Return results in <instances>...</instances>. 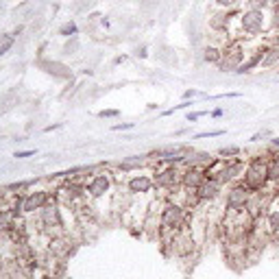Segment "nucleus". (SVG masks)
<instances>
[{"mask_svg": "<svg viewBox=\"0 0 279 279\" xmlns=\"http://www.w3.org/2000/svg\"><path fill=\"white\" fill-rule=\"evenodd\" d=\"M270 31L268 11L257 9H240L234 13L229 26V39H257Z\"/></svg>", "mask_w": 279, "mask_h": 279, "instance_id": "nucleus-1", "label": "nucleus"}, {"mask_svg": "<svg viewBox=\"0 0 279 279\" xmlns=\"http://www.w3.org/2000/svg\"><path fill=\"white\" fill-rule=\"evenodd\" d=\"M188 225V210L183 205H179L175 201H168L159 212V231H162L166 244L170 242V238L177 234V231L185 229Z\"/></svg>", "mask_w": 279, "mask_h": 279, "instance_id": "nucleus-2", "label": "nucleus"}, {"mask_svg": "<svg viewBox=\"0 0 279 279\" xmlns=\"http://www.w3.org/2000/svg\"><path fill=\"white\" fill-rule=\"evenodd\" d=\"M242 183L247 185L251 192H260L268 185V175H266V157L255 155L244 168Z\"/></svg>", "mask_w": 279, "mask_h": 279, "instance_id": "nucleus-3", "label": "nucleus"}, {"mask_svg": "<svg viewBox=\"0 0 279 279\" xmlns=\"http://www.w3.org/2000/svg\"><path fill=\"white\" fill-rule=\"evenodd\" d=\"M244 57H247L244 44L240 39H229L223 48V59H221V63H218V68L223 72H236L244 63Z\"/></svg>", "mask_w": 279, "mask_h": 279, "instance_id": "nucleus-4", "label": "nucleus"}, {"mask_svg": "<svg viewBox=\"0 0 279 279\" xmlns=\"http://www.w3.org/2000/svg\"><path fill=\"white\" fill-rule=\"evenodd\" d=\"M251 194H253V192H251L242 181L231 183L229 190H227V196H225V210L227 212H244L249 205Z\"/></svg>", "mask_w": 279, "mask_h": 279, "instance_id": "nucleus-5", "label": "nucleus"}, {"mask_svg": "<svg viewBox=\"0 0 279 279\" xmlns=\"http://www.w3.org/2000/svg\"><path fill=\"white\" fill-rule=\"evenodd\" d=\"M181 177L183 170L179 166H166V168L157 170L153 175V181H155V188L159 190H177L181 188Z\"/></svg>", "mask_w": 279, "mask_h": 279, "instance_id": "nucleus-6", "label": "nucleus"}, {"mask_svg": "<svg viewBox=\"0 0 279 279\" xmlns=\"http://www.w3.org/2000/svg\"><path fill=\"white\" fill-rule=\"evenodd\" d=\"M50 190H35V192H26V194L20 198V212L24 214H35L44 207L46 203L50 201Z\"/></svg>", "mask_w": 279, "mask_h": 279, "instance_id": "nucleus-7", "label": "nucleus"}, {"mask_svg": "<svg viewBox=\"0 0 279 279\" xmlns=\"http://www.w3.org/2000/svg\"><path fill=\"white\" fill-rule=\"evenodd\" d=\"M111 190V175L109 172H96L92 175V179L85 185V192H88L90 198H101Z\"/></svg>", "mask_w": 279, "mask_h": 279, "instance_id": "nucleus-8", "label": "nucleus"}, {"mask_svg": "<svg viewBox=\"0 0 279 279\" xmlns=\"http://www.w3.org/2000/svg\"><path fill=\"white\" fill-rule=\"evenodd\" d=\"M223 192V183L214 177H205V181L196 188V194L201 198V203H210V201H216Z\"/></svg>", "mask_w": 279, "mask_h": 279, "instance_id": "nucleus-9", "label": "nucleus"}, {"mask_svg": "<svg viewBox=\"0 0 279 279\" xmlns=\"http://www.w3.org/2000/svg\"><path fill=\"white\" fill-rule=\"evenodd\" d=\"M231 20H234V13H229V11H225V9H216L210 16L207 24H210V29L214 31L216 35H223V33H227V35H229Z\"/></svg>", "mask_w": 279, "mask_h": 279, "instance_id": "nucleus-10", "label": "nucleus"}, {"mask_svg": "<svg viewBox=\"0 0 279 279\" xmlns=\"http://www.w3.org/2000/svg\"><path fill=\"white\" fill-rule=\"evenodd\" d=\"M205 181V168L203 166H185L183 177H181V188L196 190Z\"/></svg>", "mask_w": 279, "mask_h": 279, "instance_id": "nucleus-11", "label": "nucleus"}, {"mask_svg": "<svg viewBox=\"0 0 279 279\" xmlns=\"http://www.w3.org/2000/svg\"><path fill=\"white\" fill-rule=\"evenodd\" d=\"M155 188V181H153L151 175H133L127 181V190L131 192V194H149V192Z\"/></svg>", "mask_w": 279, "mask_h": 279, "instance_id": "nucleus-12", "label": "nucleus"}, {"mask_svg": "<svg viewBox=\"0 0 279 279\" xmlns=\"http://www.w3.org/2000/svg\"><path fill=\"white\" fill-rule=\"evenodd\" d=\"M225 44H227V42H225ZM225 44L210 42L207 46H205V50H203V59H205L207 63L218 65V63H221V59H223V48H225Z\"/></svg>", "mask_w": 279, "mask_h": 279, "instance_id": "nucleus-13", "label": "nucleus"}, {"mask_svg": "<svg viewBox=\"0 0 279 279\" xmlns=\"http://www.w3.org/2000/svg\"><path fill=\"white\" fill-rule=\"evenodd\" d=\"M266 175H268V183L279 181V151L270 153L266 157Z\"/></svg>", "mask_w": 279, "mask_h": 279, "instance_id": "nucleus-14", "label": "nucleus"}, {"mask_svg": "<svg viewBox=\"0 0 279 279\" xmlns=\"http://www.w3.org/2000/svg\"><path fill=\"white\" fill-rule=\"evenodd\" d=\"M149 164V159H144V157H129V159H122L120 164H118V168H120L122 172H131V170H140L142 166Z\"/></svg>", "mask_w": 279, "mask_h": 279, "instance_id": "nucleus-15", "label": "nucleus"}, {"mask_svg": "<svg viewBox=\"0 0 279 279\" xmlns=\"http://www.w3.org/2000/svg\"><path fill=\"white\" fill-rule=\"evenodd\" d=\"M247 9H257V11H268L273 5H277L279 0H244Z\"/></svg>", "mask_w": 279, "mask_h": 279, "instance_id": "nucleus-16", "label": "nucleus"}, {"mask_svg": "<svg viewBox=\"0 0 279 279\" xmlns=\"http://www.w3.org/2000/svg\"><path fill=\"white\" fill-rule=\"evenodd\" d=\"M214 5H216V9H225L229 13H236V11H240L242 0H214Z\"/></svg>", "mask_w": 279, "mask_h": 279, "instance_id": "nucleus-17", "label": "nucleus"}, {"mask_svg": "<svg viewBox=\"0 0 279 279\" xmlns=\"http://www.w3.org/2000/svg\"><path fill=\"white\" fill-rule=\"evenodd\" d=\"M268 24H270V33L279 31V3L268 9Z\"/></svg>", "mask_w": 279, "mask_h": 279, "instance_id": "nucleus-18", "label": "nucleus"}, {"mask_svg": "<svg viewBox=\"0 0 279 279\" xmlns=\"http://www.w3.org/2000/svg\"><path fill=\"white\" fill-rule=\"evenodd\" d=\"M13 229V218L11 212H0V236H5L7 231Z\"/></svg>", "mask_w": 279, "mask_h": 279, "instance_id": "nucleus-19", "label": "nucleus"}, {"mask_svg": "<svg viewBox=\"0 0 279 279\" xmlns=\"http://www.w3.org/2000/svg\"><path fill=\"white\" fill-rule=\"evenodd\" d=\"M218 155H221V159H234V157L240 155V146H227V149H221Z\"/></svg>", "mask_w": 279, "mask_h": 279, "instance_id": "nucleus-20", "label": "nucleus"}, {"mask_svg": "<svg viewBox=\"0 0 279 279\" xmlns=\"http://www.w3.org/2000/svg\"><path fill=\"white\" fill-rule=\"evenodd\" d=\"M77 24L75 22H65L63 26H61V29H59V33H61V35L63 37H72V35H77Z\"/></svg>", "mask_w": 279, "mask_h": 279, "instance_id": "nucleus-21", "label": "nucleus"}, {"mask_svg": "<svg viewBox=\"0 0 279 279\" xmlns=\"http://www.w3.org/2000/svg\"><path fill=\"white\" fill-rule=\"evenodd\" d=\"M16 35H18V33H13V35H7V37H3V42H0V57H3L5 52H7V50H9L11 46H13V39H16Z\"/></svg>", "mask_w": 279, "mask_h": 279, "instance_id": "nucleus-22", "label": "nucleus"}, {"mask_svg": "<svg viewBox=\"0 0 279 279\" xmlns=\"http://www.w3.org/2000/svg\"><path fill=\"white\" fill-rule=\"evenodd\" d=\"M192 105H194V103H192V101H183L181 105H175V107L166 109V111H164V116H170V114H175V111H181V109H190V107H192Z\"/></svg>", "mask_w": 279, "mask_h": 279, "instance_id": "nucleus-23", "label": "nucleus"}, {"mask_svg": "<svg viewBox=\"0 0 279 279\" xmlns=\"http://www.w3.org/2000/svg\"><path fill=\"white\" fill-rule=\"evenodd\" d=\"M218 135H225V131H203V133H196L194 140H205V137H218Z\"/></svg>", "mask_w": 279, "mask_h": 279, "instance_id": "nucleus-24", "label": "nucleus"}, {"mask_svg": "<svg viewBox=\"0 0 279 279\" xmlns=\"http://www.w3.org/2000/svg\"><path fill=\"white\" fill-rule=\"evenodd\" d=\"M205 114H207V111H190V114H188V122H196L198 118H203Z\"/></svg>", "mask_w": 279, "mask_h": 279, "instance_id": "nucleus-25", "label": "nucleus"}, {"mask_svg": "<svg viewBox=\"0 0 279 279\" xmlns=\"http://www.w3.org/2000/svg\"><path fill=\"white\" fill-rule=\"evenodd\" d=\"M118 114H120L118 109H105V111H101L98 116H101V118H114V116H118Z\"/></svg>", "mask_w": 279, "mask_h": 279, "instance_id": "nucleus-26", "label": "nucleus"}, {"mask_svg": "<svg viewBox=\"0 0 279 279\" xmlns=\"http://www.w3.org/2000/svg\"><path fill=\"white\" fill-rule=\"evenodd\" d=\"M114 131H122V129H133V122H124V124H114Z\"/></svg>", "mask_w": 279, "mask_h": 279, "instance_id": "nucleus-27", "label": "nucleus"}, {"mask_svg": "<svg viewBox=\"0 0 279 279\" xmlns=\"http://www.w3.org/2000/svg\"><path fill=\"white\" fill-rule=\"evenodd\" d=\"M33 153H35V151H20V153H16V157H20V159H22V157H31Z\"/></svg>", "mask_w": 279, "mask_h": 279, "instance_id": "nucleus-28", "label": "nucleus"}, {"mask_svg": "<svg viewBox=\"0 0 279 279\" xmlns=\"http://www.w3.org/2000/svg\"><path fill=\"white\" fill-rule=\"evenodd\" d=\"M270 149L279 151V137H273V140H270Z\"/></svg>", "mask_w": 279, "mask_h": 279, "instance_id": "nucleus-29", "label": "nucleus"}, {"mask_svg": "<svg viewBox=\"0 0 279 279\" xmlns=\"http://www.w3.org/2000/svg\"><path fill=\"white\" fill-rule=\"evenodd\" d=\"M212 116H214V118H221V116H223V109H221V107H216L214 111H212Z\"/></svg>", "mask_w": 279, "mask_h": 279, "instance_id": "nucleus-30", "label": "nucleus"}, {"mask_svg": "<svg viewBox=\"0 0 279 279\" xmlns=\"http://www.w3.org/2000/svg\"><path fill=\"white\" fill-rule=\"evenodd\" d=\"M192 96H196V90H188V92H185V101L192 98Z\"/></svg>", "mask_w": 279, "mask_h": 279, "instance_id": "nucleus-31", "label": "nucleus"}, {"mask_svg": "<svg viewBox=\"0 0 279 279\" xmlns=\"http://www.w3.org/2000/svg\"><path fill=\"white\" fill-rule=\"evenodd\" d=\"M277 33H279V31H277ZM277 37H279V35H277Z\"/></svg>", "mask_w": 279, "mask_h": 279, "instance_id": "nucleus-32", "label": "nucleus"}]
</instances>
